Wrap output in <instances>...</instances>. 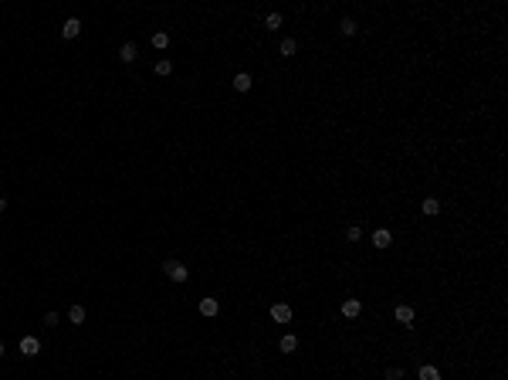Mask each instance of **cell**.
I'll list each match as a JSON object with an SVG mask.
<instances>
[{
    "mask_svg": "<svg viewBox=\"0 0 508 380\" xmlns=\"http://www.w3.org/2000/svg\"><path fill=\"white\" fill-rule=\"evenodd\" d=\"M163 272H166V279H173V282H187L190 279V268L183 265V262H176V258L163 262Z\"/></svg>",
    "mask_w": 508,
    "mask_h": 380,
    "instance_id": "cell-1",
    "label": "cell"
},
{
    "mask_svg": "<svg viewBox=\"0 0 508 380\" xmlns=\"http://www.w3.org/2000/svg\"><path fill=\"white\" fill-rule=\"evenodd\" d=\"M271 319H275V323H291V305H288V302H275V305H271Z\"/></svg>",
    "mask_w": 508,
    "mask_h": 380,
    "instance_id": "cell-2",
    "label": "cell"
},
{
    "mask_svg": "<svg viewBox=\"0 0 508 380\" xmlns=\"http://www.w3.org/2000/svg\"><path fill=\"white\" fill-rule=\"evenodd\" d=\"M20 353H24V357H38V353H41V340H38V336H24V340H20Z\"/></svg>",
    "mask_w": 508,
    "mask_h": 380,
    "instance_id": "cell-3",
    "label": "cell"
},
{
    "mask_svg": "<svg viewBox=\"0 0 508 380\" xmlns=\"http://www.w3.org/2000/svg\"><path fill=\"white\" fill-rule=\"evenodd\" d=\"M61 34H65L68 41H75L78 34H81V20H78V17H68L65 24H61Z\"/></svg>",
    "mask_w": 508,
    "mask_h": 380,
    "instance_id": "cell-4",
    "label": "cell"
},
{
    "mask_svg": "<svg viewBox=\"0 0 508 380\" xmlns=\"http://www.w3.org/2000/svg\"><path fill=\"white\" fill-rule=\"evenodd\" d=\"M393 316H396V323H403V326H410L414 323V305H407V302H400L393 309Z\"/></svg>",
    "mask_w": 508,
    "mask_h": 380,
    "instance_id": "cell-5",
    "label": "cell"
},
{
    "mask_svg": "<svg viewBox=\"0 0 508 380\" xmlns=\"http://www.w3.org/2000/svg\"><path fill=\"white\" fill-rule=\"evenodd\" d=\"M359 312H363V302H359V299H346V302H342V316H346V319H356Z\"/></svg>",
    "mask_w": 508,
    "mask_h": 380,
    "instance_id": "cell-6",
    "label": "cell"
},
{
    "mask_svg": "<svg viewBox=\"0 0 508 380\" xmlns=\"http://www.w3.org/2000/svg\"><path fill=\"white\" fill-rule=\"evenodd\" d=\"M217 312H220V302H217V299H200V316L214 319Z\"/></svg>",
    "mask_w": 508,
    "mask_h": 380,
    "instance_id": "cell-7",
    "label": "cell"
},
{
    "mask_svg": "<svg viewBox=\"0 0 508 380\" xmlns=\"http://www.w3.org/2000/svg\"><path fill=\"white\" fill-rule=\"evenodd\" d=\"M373 245H376V248H390V245H393V234H390L386 228H376V231H373Z\"/></svg>",
    "mask_w": 508,
    "mask_h": 380,
    "instance_id": "cell-8",
    "label": "cell"
},
{
    "mask_svg": "<svg viewBox=\"0 0 508 380\" xmlns=\"http://www.w3.org/2000/svg\"><path fill=\"white\" fill-rule=\"evenodd\" d=\"M251 85H254V78L247 75V72H237V75H234V89H237V92H251Z\"/></svg>",
    "mask_w": 508,
    "mask_h": 380,
    "instance_id": "cell-9",
    "label": "cell"
},
{
    "mask_svg": "<svg viewBox=\"0 0 508 380\" xmlns=\"http://www.w3.org/2000/svg\"><path fill=\"white\" fill-rule=\"evenodd\" d=\"M136 55H139V51H136V44H132V41H126V44L119 48V58H122L126 65H132V61H136Z\"/></svg>",
    "mask_w": 508,
    "mask_h": 380,
    "instance_id": "cell-10",
    "label": "cell"
},
{
    "mask_svg": "<svg viewBox=\"0 0 508 380\" xmlns=\"http://www.w3.org/2000/svg\"><path fill=\"white\" fill-rule=\"evenodd\" d=\"M278 346H282V353H295V350H298V336H295V333H288V336H282V343H278Z\"/></svg>",
    "mask_w": 508,
    "mask_h": 380,
    "instance_id": "cell-11",
    "label": "cell"
},
{
    "mask_svg": "<svg viewBox=\"0 0 508 380\" xmlns=\"http://www.w3.org/2000/svg\"><path fill=\"white\" fill-rule=\"evenodd\" d=\"M68 319H72L75 326H81V323H85V305H81V302H75L72 309H68Z\"/></svg>",
    "mask_w": 508,
    "mask_h": 380,
    "instance_id": "cell-12",
    "label": "cell"
},
{
    "mask_svg": "<svg viewBox=\"0 0 508 380\" xmlns=\"http://www.w3.org/2000/svg\"><path fill=\"white\" fill-rule=\"evenodd\" d=\"M152 48H156V51H166V48H169V34H166V31H156V34H152Z\"/></svg>",
    "mask_w": 508,
    "mask_h": 380,
    "instance_id": "cell-13",
    "label": "cell"
},
{
    "mask_svg": "<svg viewBox=\"0 0 508 380\" xmlns=\"http://www.w3.org/2000/svg\"><path fill=\"white\" fill-rule=\"evenodd\" d=\"M278 51H282L285 58H291V55H295V51H298V41H295V38H285V41H282V48H278Z\"/></svg>",
    "mask_w": 508,
    "mask_h": 380,
    "instance_id": "cell-14",
    "label": "cell"
},
{
    "mask_svg": "<svg viewBox=\"0 0 508 380\" xmlns=\"http://www.w3.org/2000/svg\"><path fill=\"white\" fill-rule=\"evenodd\" d=\"M420 380H440V370L431 367V363H424V367H420Z\"/></svg>",
    "mask_w": 508,
    "mask_h": 380,
    "instance_id": "cell-15",
    "label": "cell"
},
{
    "mask_svg": "<svg viewBox=\"0 0 508 380\" xmlns=\"http://www.w3.org/2000/svg\"><path fill=\"white\" fill-rule=\"evenodd\" d=\"M339 31H342L346 38H353V34H356V20H353V17H342V20H339Z\"/></svg>",
    "mask_w": 508,
    "mask_h": 380,
    "instance_id": "cell-16",
    "label": "cell"
},
{
    "mask_svg": "<svg viewBox=\"0 0 508 380\" xmlns=\"http://www.w3.org/2000/svg\"><path fill=\"white\" fill-rule=\"evenodd\" d=\"M264 27H268V31H278V27H282V14H278V10H271V14L264 17Z\"/></svg>",
    "mask_w": 508,
    "mask_h": 380,
    "instance_id": "cell-17",
    "label": "cell"
},
{
    "mask_svg": "<svg viewBox=\"0 0 508 380\" xmlns=\"http://www.w3.org/2000/svg\"><path fill=\"white\" fill-rule=\"evenodd\" d=\"M169 72H173V61H169V58H159V61H156V75L166 78Z\"/></svg>",
    "mask_w": 508,
    "mask_h": 380,
    "instance_id": "cell-18",
    "label": "cell"
},
{
    "mask_svg": "<svg viewBox=\"0 0 508 380\" xmlns=\"http://www.w3.org/2000/svg\"><path fill=\"white\" fill-rule=\"evenodd\" d=\"M437 210H440V204H437L434 197H427V200H424V214H427V217H437Z\"/></svg>",
    "mask_w": 508,
    "mask_h": 380,
    "instance_id": "cell-19",
    "label": "cell"
},
{
    "mask_svg": "<svg viewBox=\"0 0 508 380\" xmlns=\"http://www.w3.org/2000/svg\"><path fill=\"white\" fill-rule=\"evenodd\" d=\"M346 238H349V241H359V238H363V228H359V224H353V228L346 231Z\"/></svg>",
    "mask_w": 508,
    "mask_h": 380,
    "instance_id": "cell-20",
    "label": "cell"
},
{
    "mask_svg": "<svg viewBox=\"0 0 508 380\" xmlns=\"http://www.w3.org/2000/svg\"><path fill=\"white\" fill-rule=\"evenodd\" d=\"M386 380H403V370H400V367H390V370H386Z\"/></svg>",
    "mask_w": 508,
    "mask_h": 380,
    "instance_id": "cell-21",
    "label": "cell"
},
{
    "mask_svg": "<svg viewBox=\"0 0 508 380\" xmlns=\"http://www.w3.org/2000/svg\"><path fill=\"white\" fill-rule=\"evenodd\" d=\"M44 326H51V329H55V326H58V312H44Z\"/></svg>",
    "mask_w": 508,
    "mask_h": 380,
    "instance_id": "cell-22",
    "label": "cell"
},
{
    "mask_svg": "<svg viewBox=\"0 0 508 380\" xmlns=\"http://www.w3.org/2000/svg\"><path fill=\"white\" fill-rule=\"evenodd\" d=\"M3 210H7V200H3V197H0V214H3Z\"/></svg>",
    "mask_w": 508,
    "mask_h": 380,
    "instance_id": "cell-23",
    "label": "cell"
},
{
    "mask_svg": "<svg viewBox=\"0 0 508 380\" xmlns=\"http://www.w3.org/2000/svg\"><path fill=\"white\" fill-rule=\"evenodd\" d=\"M0 357H3V343H0Z\"/></svg>",
    "mask_w": 508,
    "mask_h": 380,
    "instance_id": "cell-24",
    "label": "cell"
}]
</instances>
